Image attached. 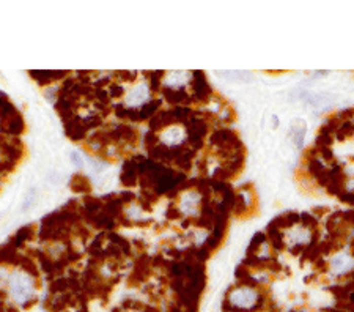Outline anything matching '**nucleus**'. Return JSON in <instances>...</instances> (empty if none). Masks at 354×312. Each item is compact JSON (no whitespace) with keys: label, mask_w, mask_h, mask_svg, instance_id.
Returning a JSON list of instances; mask_svg holds the SVG:
<instances>
[{"label":"nucleus","mask_w":354,"mask_h":312,"mask_svg":"<svg viewBox=\"0 0 354 312\" xmlns=\"http://www.w3.org/2000/svg\"><path fill=\"white\" fill-rule=\"evenodd\" d=\"M354 267V259L348 254H338L331 262V270L335 274H343Z\"/></svg>","instance_id":"nucleus-5"},{"label":"nucleus","mask_w":354,"mask_h":312,"mask_svg":"<svg viewBox=\"0 0 354 312\" xmlns=\"http://www.w3.org/2000/svg\"><path fill=\"white\" fill-rule=\"evenodd\" d=\"M189 73L186 71H173V73H168L165 77V85L167 88H172V90H180V87L186 85L189 81Z\"/></svg>","instance_id":"nucleus-7"},{"label":"nucleus","mask_w":354,"mask_h":312,"mask_svg":"<svg viewBox=\"0 0 354 312\" xmlns=\"http://www.w3.org/2000/svg\"><path fill=\"white\" fill-rule=\"evenodd\" d=\"M213 144H216L219 147H224V148H238L239 147V140L238 137L228 130H219L213 134Z\"/></svg>","instance_id":"nucleus-3"},{"label":"nucleus","mask_w":354,"mask_h":312,"mask_svg":"<svg viewBox=\"0 0 354 312\" xmlns=\"http://www.w3.org/2000/svg\"><path fill=\"white\" fill-rule=\"evenodd\" d=\"M184 137H186V133H184V130L181 127H170V128H167L161 139H162V142L165 145H180Z\"/></svg>","instance_id":"nucleus-6"},{"label":"nucleus","mask_w":354,"mask_h":312,"mask_svg":"<svg viewBox=\"0 0 354 312\" xmlns=\"http://www.w3.org/2000/svg\"><path fill=\"white\" fill-rule=\"evenodd\" d=\"M260 295L255 289L249 287V286H241L238 289H235L228 296V301L233 307L238 309H251L258 303Z\"/></svg>","instance_id":"nucleus-2"},{"label":"nucleus","mask_w":354,"mask_h":312,"mask_svg":"<svg viewBox=\"0 0 354 312\" xmlns=\"http://www.w3.org/2000/svg\"><path fill=\"white\" fill-rule=\"evenodd\" d=\"M35 197H37V193H35V190H30V191H28V194L25 196V200H24V210H28L30 207L33 205Z\"/></svg>","instance_id":"nucleus-10"},{"label":"nucleus","mask_w":354,"mask_h":312,"mask_svg":"<svg viewBox=\"0 0 354 312\" xmlns=\"http://www.w3.org/2000/svg\"><path fill=\"white\" fill-rule=\"evenodd\" d=\"M301 221H304L307 226H310V227H316V220H315V216H310V214H301Z\"/></svg>","instance_id":"nucleus-11"},{"label":"nucleus","mask_w":354,"mask_h":312,"mask_svg":"<svg viewBox=\"0 0 354 312\" xmlns=\"http://www.w3.org/2000/svg\"><path fill=\"white\" fill-rule=\"evenodd\" d=\"M200 199H202V196H200L198 193L189 191L186 196L183 197V200H181V210L186 213V214H195L197 210H198Z\"/></svg>","instance_id":"nucleus-8"},{"label":"nucleus","mask_w":354,"mask_h":312,"mask_svg":"<svg viewBox=\"0 0 354 312\" xmlns=\"http://www.w3.org/2000/svg\"><path fill=\"white\" fill-rule=\"evenodd\" d=\"M71 163L76 164L78 167H82V166H84V161H82L81 154H79L78 151H73V153H71Z\"/></svg>","instance_id":"nucleus-12"},{"label":"nucleus","mask_w":354,"mask_h":312,"mask_svg":"<svg viewBox=\"0 0 354 312\" xmlns=\"http://www.w3.org/2000/svg\"><path fill=\"white\" fill-rule=\"evenodd\" d=\"M147 98H148V87L145 84H140L129 91V95L126 97V104L137 106V104H142Z\"/></svg>","instance_id":"nucleus-9"},{"label":"nucleus","mask_w":354,"mask_h":312,"mask_svg":"<svg viewBox=\"0 0 354 312\" xmlns=\"http://www.w3.org/2000/svg\"><path fill=\"white\" fill-rule=\"evenodd\" d=\"M312 238V233L307 227H293L287 235V240L291 246H302L305 243H309Z\"/></svg>","instance_id":"nucleus-4"},{"label":"nucleus","mask_w":354,"mask_h":312,"mask_svg":"<svg viewBox=\"0 0 354 312\" xmlns=\"http://www.w3.org/2000/svg\"><path fill=\"white\" fill-rule=\"evenodd\" d=\"M8 289L13 301L25 304L33 296V279L24 271H14L8 276Z\"/></svg>","instance_id":"nucleus-1"}]
</instances>
